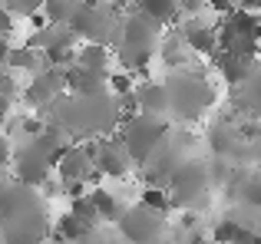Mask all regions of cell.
<instances>
[{
	"label": "cell",
	"instance_id": "6da1fadb",
	"mask_svg": "<svg viewBox=\"0 0 261 244\" xmlns=\"http://www.w3.org/2000/svg\"><path fill=\"white\" fill-rule=\"evenodd\" d=\"M159 37H162V23H155L152 17L133 10L126 13L119 30V43H116V56L129 73H146L152 56L159 53Z\"/></svg>",
	"mask_w": 261,
	"mask_h": 244
},
{
	"label": "cell",
	"instance_id": "7a4b0ae2",
	"mask_svg": "<svg viewBox=\"0 0 261 244\" xmlns=\"http://www.w3.org/2000/svg\"><path fill=\"white\" fill-rule=\"evenodd\" d=\"M169 89V119L175 122H195L215 106L212 83L195 70H172L166 79Z\"/></svg>",
	"mask_w": 261,
	"mask_h": 244
},
{
	"label": "cell",
	"instance_id": "3957f363",
	"mask_svg": "<svg viewBox=\"0 0 261 244\" xmlns=\"http://www.w3.org/2000/svg\"><path fill=\"white\" fill-rule=\"evenodd\" d=\"M169 135H172V126H169L166 119H159V116H146V112H139V116L126 119L119 126L122 145L129 148L133 165H139V168H146L149 162H152V155L166 145Z\"/></svg>",
	"mask_w": 261,
	"mask_h": 244
},
{
	"label": "cell",
	"instance_id": "277c9868",
	"mask_svg": "<svg viewBox=\"0 0 261 244\" xmlns=\"http://www.w3.org/2000/svg\"><path fill=\"white\" fill-rule=\"evenodd\" d=\"M218 46L225 53H242V56H258L261 59V17L255 10H235L222 13L218 20Z\"/></svg>",
	"mask_w": 261,
	"mask_h": 244
},
{
	"label": "cell",
	"instance_id": "5b68a950",
	"mask_svg": "<svg viewBox=\"0 0 261 244\" xmlns=\"http://www.w3.org/2000/svg\"><path fill=\"white\" fill-rule=\"evenodd\" d=\"M73 30V37L83 40V43H106V46H116L119 43V30H122V20H119V7H89V4H80L76 13L70 17L66 23Z\"/></svg>",
	"mask_w": 261,
	"mask_h": 244
},
{
	"label": "cell",
	"instance_id": "8992f818",
	"mask_svg": "<svg viewBox=\"0 0 261 244\" xmlns=\"http://www.w3.org/2000/svg\"><path fill=\"white\" fill-rule=\"evenodd\" d=\"M208 192H212V175L202 159H185L169 178V195H172L175 208L198 211L208 201Z\"/></svg>",
	"mask_w": 261,
	"mask_h": 244
},
{
	"label": "cell",
	"instance_id": "52a82bcc",
	"mask_svg": "<svg viewBox=\"0 0 261 244\" xmlns=\"http://www.w3.org/2000/svg\"><path fill=\"white\" fill-rule=\"evenodd\" d=\"M116 231L126 244H155L166 238V215L146 205H129L116 221Z\"/></svg>",
	"mask_w": 261,
	"mask_h": 244
},
{
	"label": "cell",
	"instance_id": "ba28073f",
	"mask_svg": "<svg viewBox=\"0 0 261 244\" xmlns=\"http://www.w3.org/2000/svg\"><path fill=\"white\" fill-rule=\"evenodd\" d=\"M66 93V70H57V66H46L43 73L30 79V86L23 89V103L30 109H50L53 99Z\"/></svg>",
	"mask_w": 261,
	"mask_h": 244
},
{
	"label": "cell",
	"instance_id": "9c48e42d",
	"mask_svg": "<svg viewBox=\"0 0 261 244\" xmlns=\"http://www.w3.org/2000/svg\"><path fill=\"white\" fill-rule=\"evenodd\" d=\"M133 168V155L122 145L119 132L116 135H102L99 139V155H96V172L109 175V178H126Z\"/></svg>",
	"mask_w": 261,
	"mask_h": 244
},
{
	"label": "cell",
	"instance_id": "30bf717a",
	"mask_svg": "<svg viewBox=\"0 0 261 244\" xmlns=\"http://www.w3.org/2000/svg\"><path fill=\"white\" fill-rule=\"evenodd\" d=\"M57 178H63V181H96L99 178V172H96V165H93V159L86 155V148L80 145V142H70V148L63 152V159H60V165H57Z\"/></svg>",
	"mask_w": 261,
	"mask_h": 244
},
{
	"label": "cell",
	"instance_id": "8fae6325",
	"mask_svg": "<svg viewBox=\"0 0 261 244\" xmlns=\"http://www.w3.org/2000/svg\"><path fill=\"white\" fill-rule=\"evenodd\" d=\"M215 66H218V73H222V79L228 86H245L248 83V76L261 66V59L258 56H242V53H225V50H218L215 53Z\"/></svg>",
	"mask_w": 261,
	"mask_h": 244
},
{
	"label": "cell",
	"instance_id": "7c38bea8",
	"mask_svg": "<svg viewBox=\"0 0 261 244\" xmlns=\"http://www.w3.org/2000/svg\"><path fill=\"white\" fill-rule=\"evenodd\" d=\"M182 40H185V46H189L192 53H198V56H212L215 59V53L222 50V46H218V30L215 26L195 23V20H189V23L182 26Z\"/></svg>",
	"mask_w": 261,
	"mask_h": 244
},
{
	"label": "cell",
	"instance_id": "4fadbf2b",
	"mask_svg": "<svg viewBox=\"0 0 261 244\" xmlns=\"http://www.w3.org/2000/svg\"><path fill=\"white\" fill-rule=\"evenodd\" d=\"M109 89V73H96V70H83V66H66V93L76 96H89V93H102Z\"/></svg>",
	"mask_w": 261,
	"mask_h": 244
},
{
	"label": "cell",
	"instance_id": "5bb4252c",
	"mask_svg": "<svg viewBox=\"0 0 261 244\" xmlns=\"http://www.w3.org/2000/svg\"><path fill=\"white\" fill-rule=\"evenodd\" d=\"M136 96H139V112H146V116H159V119H169V89H166V83L146 79V83L136 86Z\"/></svg>",
	"mask_w": 261,
	"mask_h": 244
},
{
	"label": "cell",
	"instance_id": "9a60e30c",
	"mask_svg": "<svg viewBox=\"0 0 261 244\" xmlns=\"http://www.w3.org/2000/svg\"><path fill=\"white\" fill-rule=\"evenodd\" d=\"M93 231H96V228L86 225L83 218H76L73 211H63L57 218V228H53V234H57V238H63V241H70V244H83Z\"/></svg>",
	"mask_w": 261,
	"mask_h": 244
},
{
	"label": "cell",
	"instance_id": "2e32d148",
	"mask_svg": "<svg viewBox=\"0 0 261 244\" xmlns=\"http://www.w3.org/2000/svg\"><path fill=\"white\" fill-rule=\"evenodd\" d=\"M136 10L166 26V23L182 17V0H136Z\"/></svg>",
	"mask_w": 261,
	"mask_h": 244
},
{
	"label": "cell",
	"instance_id": "e0dca14e",
	"mask_svg": "<svg viewBox=\"0 0 261 244\" xmlns=\"http://www.w3.org/2000/svg\"><path fill=\"white\" fill-rule=\"evenodd\" d=\"M109 59H113V50L106 43H83L76 50V66H83V70L109 73Z\"/></svg>",
	"mask_w": 261,
	"mask_h": 244
},
{
	"label": "cell",
	"instance_id": "ac0fdd59",
	"mask_svg": "<svg viewBox=\"0 0 261 244\" xmlns=\"http://www.w3.org/2000/svg\"><path fill=\"white\" fill-rule=\"evenodd\" d=\"M89 198H93L96 211H99V218L106 221V225H116V221H119V215L126 211V208L119 205V198H116L113 192H106V188H89Z\"/></svg>",
	"mask_w": 261,
	"mask_h": 244
},
{
	"label": "cell",
	"instance_id": "d6986e66",
	"mask_svg": "<svg viewBox=\"0 0 261 244\" xmlns=\"http://www.w3.org/2000/svg\"><path fill=\"white\" fill-rule=\"evenodd\" d=\"M139 205L152 208V211H159V215H169L175 208V201H172V195H169V188L146 185V188H142V195H139Z\"/></svg>",
	"mask_w": 261,
	"mask_h": 244
},
{
	"label": "cell",
	"instance_id": "ffe728a7",
	"mask_svg": "<svg viewBox=\"0 0 261 244\" xmlns=\"http://www.w3.org/2000/svg\"><path fill=\"white\" fill-rule=\"evenodd\" d=\"M76 7H80V0H46L43 4V13H46V20L50 23H70V17L76 13Z\"/></svg>",
	"mask_w": 261,
	"mask_h": 244
},
{
	"label": "cell",
	"instance_id": "44dd1931",
	"mask_svg": "<svg viewBox=\"0 0 261 244\" xmlns=\"http://www.w3.org/2000/svg\"><path fill=\"white\" fill-rule=\"evenodd\" d=\"M70 211L76 215V218H83L86 225H93V228L102 225V218H99V211H96V205H93L89 195H83V198H70Z\"/></svg>",
	"mask_w": 261,
	"mask_h": 244
},
{
	"label": "cell",
	"instance_id": "7402d4cb",
	"mask_svg": "<svg viewBox=\"0 0 261 244\" xmlns=\"http://www.w3.org/2000/svg\"><path fill=\"white\" fill-rule=\"evenodd\" d=\"M242 205H248L251 211H261V165L255 175L245 178V188H242Z\"/></svg>",
	"mask_w": 261,
	"mask_h": 244
},
{
	"label": "cell",
	"instance_id": "603a6c76",
	"mask_svg": "<svg viewBox=\"0 0 261 244\" xmlns=\"http://www.w3.org/2000/svg\"><path fill=\"white\" fill-rule=\"evenodd\" d=\"M46 0H4V7L13 13V17H33V13L43 10Z\"/></svg>",
	"mask_w": 261,
	"mask_h": 244
},
{
	"label": "cell",
	"instance_id": "cb8c5ba5",
	"mask_svg": "<svg viewBox=\"0 0 261 244\" xmlns=\"http://www.w3.org/2000/svg\"><path fill=\"white\" fill-rule=\"evenodd\" d=\"M238 225H242V221H235V218H222L215 228H212V241H218V244H231V238H235V231H238Z\"/></svg>",
	"mask_w": 261,
	"mask_h": 244
},
{
	"label": "cell",
	"instance_id": "d4e9b609",
	"mask_svg": "<svg viewBox=\"0 0 261 244\" xmlns=\"http://www.w3.org/2000/svg\"><path fill=\"white\" fill-rule=\"evenodd\" d=\"M109 93L122 96V93H133V73H109Z\"/></svg>",
	"mask_w": 261,
	"mask_h": 244
},
{
	"label": "cell",
	"instance_id": "484cf974",
	"mask_svg": "<svg viewBox=\"0 0 261 244\" xmlns=\"http://www.w3.org/2000/svg\"><path fill=\"white\" fill-rule=\"evenodd\" d=\"M13 142H10V135H4L0 132V168H7V165H13Z\"/></svg>",
	"mask_w": 261,
	"mask_h": 244
},
{
	"label": "cell",
	"instance_id": "4316f807",
	"mask_svg": "<svg viewBox=\"0 0 261 244\" xmlns=\"http://www.w3.org/2000/svg\"><path fill=\"white\" fill-rule=\"evenodd\" d=\"M182 241H178V244H212L208 238H205V231H202V228H182Z\"/></svg>",
	"mask_w": 261,
	"mask_h": 244
},
{
	"label": "cell",
	"instance_id": "83f0119b",
	"mask_svg": "<svg viewBox=\"0 0 261 244\" xmlns=\"http://www.w3.org/2000/svg\"><path fill=\"white\" fill-rule=\"evenodd\" d=\"M13 26H17V17H13L7 7H0V37H10Z\"/></svg>",
	"mask_w": 261,
	"mask_h": 244
},
{
	"label": "cell",
	"instance_id": "f1b7e54d",
	"mask_svg": "<svg viewBox=\"0 0 261 244\" xmlns=\"http://www.w3.org/2000/svg\"><path fill=\"white\" fill-rule=\"evenodd\" d=\"M0 96H7V99L17 96V83H13V76L7 70H0Z\"/></svg>",
	"mask_w": 261,
	"mask_h": 244
},
{
	"label": "cell",
	"instance_id": "f546056e",
	"mask_svg": "<svg viewBox=\"0 0 261 244\" xmlns=\"http://www.w3.org/2000/svg\"><path fill=\"white\" fill-rule=\"evenodd\" d=\"M205 4H208L215 13H228V10H235V7H238V0H205Z\"/></svg>",
	"mask_w": 261,
	"mask_h": 244
},
{
	"label": "cell",
	"instance_id": "4dcf8cb0",
	"mask_svg": "<svg viewBox=\"0 0 261 244\" xmlns=\"http://www.w3.org/2000/svg\"><path fill=\"white\" fill-rule=\"evenodd\" d=\"M10 50H13V46L7 43V37H0V70H4L7 59H10Z\"/></svg>",
	"mask_w": 261,
	"mask_h": 244
},
{
	"label": "cell",
	"instance_id": "1f68e13d",
	"mask_svg": "<svg viewBox=\"0 0 261 244\" xmlns=\"http://www.w3.org/2000/svg\"><path fill=\"white\" fill-rule=\"evenodd\" d=\"M7 116H10V99H7V96H0V129H4Z\"/></svg>",
	"mask_w": 261,
	"mask_h": 244
},
{
	"label": "cell",
	"instance_id": "d6a6232c",
	"mask_svg": "<svg viewBox=\"0 0 261 244\" xmlns=\"http://www.w3.org/2000/svg\"><path fill=\"white\" fill-rule=\"evenodd\" d=\"M238 7H245V10H261V0H238Z\"/></svg>",
	"mask_w": 261,
	"mask_h": 244
},
{
	"label": "cell",
	"instance_id": "836d02e7",
	"mask_svg": "<svg viewBox=\"0 0 261 244\" xmlns=\"http://www.w3.org/2000/svg\"><path fill=\"white\" fill-rule=\"evenodd\" d=\"M80 4H89V7H99L102 0H80Z\"/></svg>",
	"mask_w": 261,
	"mask_h": 244
},
{
	"label": "cell",
	"instance_id": "e575fe53",
	"mask_svg": "<svg viewBox=\"0 0 261 244\" xmlns=\"http://www.w3.org/2000/svg\"><path fill=\"white\" fill-rule=\"evenodd\" d=\"M113 4H116V7L122 10V7H126V4H133V0H113Z\"/></svg>",
	"mask_w": 261,
	"mask_h": 244
},
{
	"label": "cell",
	"instance_id": "d590c367",
	"mask_svg": "<svg viewBox=\"0 0 261 244\" xmlns=\"http://www.w3.org/2000/svg\"><path fill=\"white\" fill-rule=\"evenodd\" d=\"M155 244H178V241H172V238H162V241H155Z\"/></svg>",
	"mask_w": 261,
	"mask_h": 244
},
{
	"label": "cell",
	"instance_id": "8d00e7d4",
	"mask_svg": "<svg viewBox=\"0 0 261 244\" xmlns=\"http://www.w3.org/2000/svg\"><path fill=\"white\" fill-rule=\"evenodd\" d=\"M255 244H261V234H258V241H255Z\"/></svg>",
	"mask_w": 261,
	"mask_h": 244
},
{
	"label": "cell",
	"instance_id": "74e56055",
	"mask_svg": "<svg viewBox=\"0 0 261 244\" xmlns=\"http://www.w3.org/2000/svg\"><path fill=\"white\" fill-rule=\"evenodd\" d=\"M0 7H4V0H0Z\"/></svg>",
	"mask_w": 261,
	"mask_h": 244
},
{
	"label": "cell",
	"instance_id": "f35d334b",
	"mask_svg": "<svg viewBox=\"0 0 261 244\" xmlns=\"http://www.w3.org/2000/svg\"><path fill=\"white\" fill-rule=\"evenodd\" d=\"M119 241H122V238H119ZM122 244H126V241H122Z\"/></svg>",
	"mask_w": 261,
	"mask_h": 244
},
{
	"label": "cell",
	"instance_id": "ab89813d",
	"mask_svg": "<svg viewBox=\"0 0 261 244\" xmlns=\"http://www.w3.org/2000/svg\"><path fill=\"white\" fill-rule=\"evenodd\" d=\"M212 244H218V241H212Z\"/></svg>",
	"mask_w": 261,
	"mask_h": 244
},
{
	"label": "cell",
	"instance_id": "60d3db41",
	"mask_svg": "<svg viewBox=\"0 0 261 244\" xmlns=\"http://www.w3.org/2000/svg\"><path fill=\"white\" fill-rule=\"evenodd\" d=\"M0 244H4V241H0Z\"/></svg>",
	"mask_w": 261,
	"mask_h": 244
}]
</instances>
